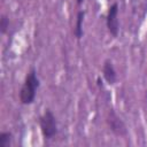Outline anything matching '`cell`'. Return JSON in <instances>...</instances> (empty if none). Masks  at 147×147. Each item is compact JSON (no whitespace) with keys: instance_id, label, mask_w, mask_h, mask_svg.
<instances>
[{"instance_id":"3957f363","label":"cell","mask_w":147,"mask_h":147,"mask_svg":"<svg viewBox=\"0 0 147 147\" xmlns=\"http://www.w3.org/2000/svg\"><path fill=\"white\" fill-rule=\"evenodd\" d=\"M107 125L109 130L116 136V137H126L127 136V127L123 119L117 115V113L114 109H109L107 117H106Z\"/></svg>"},{"instance_id":"ba28073f","label":"cell","mask_w":147,"mask_h":147,"mask_svg":"<svg viewBox=\"0 0 147 147\" xmlns=\"http://www.w3.org/2000/svg\"><path fill=\"white\" fill-rule=\"evenodd\" d=\"M9 17L6 15V14H2L1 15V18H0V32L1 34H6L8 28H9Z\"/></svg>"},{"instance_id":"277c9868","label":"cell","mask_w":147,"mask_h":147,"mask_svg":"<svg viewBox=\"0 0 147 147\" xmlns=\"http://www.w3.org/2000/svg\"><path fill=\"white\" fill-rule=\"evenodd\" d=\"M118 11H119V6L117 2H114L107 13L106 16V25L108 29V32L114 37L117 38L118 32H119V21H118Z\"/></svg>"},{"instance_id":"9c48e42d","label":"cell","mask_w":147,"mask_h":147,"mask_svg":"<svg viewBox=\"0 0 147 147\" xmlns=\"http://www.w3.org/2000/svg\"><path fill=\"white\" fill-rule=\"evenodd\" d=\"M84 1H85V0H76V5H77L78 7H80V6L84 3Z\"/></svg>"},{"instance_id":"6da1fadb","label":"cell","mask_w":147,"mask_h":147,"mask_svg":"<svg viewBox=\"0 0 147 147\" xmlns=\"http://www.w3.org/2000/svg\"><path fill=\"white\" fill-rule=\"evenodd\" d=\"M40 85V80L38 78L37 75V70L36 68H31L25 78L24 82L21 86L20 93H18V98H20V102L22 105H31L36 100V95H37V90L39 88Z\"/></svg>"},{"instance_id":"8992f818","label":"cell","mask_w":147,"mask_h":147,"mask_svg":"<svg viewBox=\"0 0 147 147\" xmlns=\"http://www.w3.org/2000/svg\"><path fill=\"white\" fill-rule=\"evenodd\" d=\"M84 18H85V11L84 10H78L77 15H76V22H75V26H74V37L77 40H80L84 36V30H83V23H84Z\"/></svg>"},{"instance_id":"7a4b0ae2","label":"cell","mask_w":147,"mask_h":147,"mask_svg":"<svg viewBox=\"0 0 147 147\" xmlns=\"http://www.w3.org/2000/svg\"><path fill=\"white\" fill-rule=\"evenodd\" d=\"M40 132L45 140L53 139L57 134V121L51 109H46L38 119Z\"/></svg>"},{"instance_id":"5b68a950","label":"cell","mask_w":147,"mask_h":147,"mask_svg":"<svg viewBox=\"0 0 147 147\" xmlns=\"http://www.w3.org/2000/svg\"><path fill=\"white\" fill-rule=\"evenodd\" d=\"M102 76L108 85H114L117 80V74H116L115 67H114L111 60H109V59L105 60V62L102 64Z\"/></svg>"},{"instance_id":"52a82bcc","label":"cell","mask_w":147,"mask_h":147,"mask_svg":"<svg viewBox=\"0 0 147 147\" xmlns=\"http://www.w3.org/2000/svg\"><path fill=\"white\" fill-rule=\"evenodd\" d=\"M13 141V133L9 131L0 132V147H9Z\"/></svg>"}]
</instances>
